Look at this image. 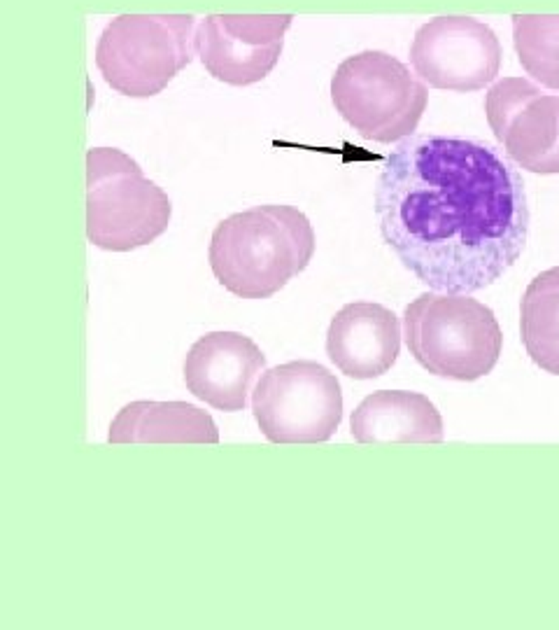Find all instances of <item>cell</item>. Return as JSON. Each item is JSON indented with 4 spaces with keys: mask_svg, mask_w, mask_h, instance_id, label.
<instances>
[{
    "mask_svg": "<svg viewBox=\"0 0 559 630\" xmlns=\"http://www.w3.org/2000/svg\"><path fill=\"white\" fill-rule=\"evenodd\" d=\"M110 444H217L210 413L187 402H131L112 420Z\"/></svg>",
    "mask_w": 559,
    "mask_h": 630,
    "instance_id": "14",
    "label": "cell"
},
{
    "mask_svg": "<svg viewBox=\"0 0 559 630\" xmlns=\"http://www.w3.org/2000/svg\"><path fill=\"white\" fill-rule=\"evenodd\" d=\"M405 346L429 373L478 381L499 362L503 334L490 306L468 294L429 290L403 310Z\"/></svg>",
    "mask_w": 559,
    "mask_h": 630,
    "instance_id": "3",
    "label": "cell"
},
{
    "mask_svg": "<svg viewBox=\"0 0 559 630\" xmlns=\"http://www.w3.org/2000/svg\"><path fill=\"white\" fill-rule=\"evenodd\" d=\"M401 350V325L394 310L373 301H352L331 317L326 355L350 378L387 373Z\"/></svg>",
    "mask_w": 559,
    "mask_h": 630,
    "instance_id": "12",
    "label": "cell"
},
{
    "mask_svg": "<svg viewBox=\"0 0 559 630\" xmlns=\"http://www.w3.org/2000/svg\"><path fill=\"white\" fill-rule=\"evenodd\" d=\"M522 344L531 362L559 376V266H553L526 285L520 304Z\"/></svg>",
    "mask_w": 559,
    "mask_h": 630,
    "instance_id": "15",
    "label": "cell"
},
{
    "mask_svg": "<svg viewBox=\"0 0 559 630\" xmlns=\"http://www.w3.org/2000/svg\"><path fill=\"white\" fill-rule=\"evenodd\" d=\"M503 50L494 28L476 17L447 14L422 23L410 43V68L431 89L480 91L497 82Z\"/></svg>",
    "mask_w": 559,
    "mask_h": 630,
    "instance_id": "8",
    "label": "cell"
},
{
    "mask_svg": "<svg viewBox=\"0 0 559 630\" xmlns=\"http://www.w3.org/2000/svg\"><path fill=\"white\" fill-rule=\"evenodd\" d=\"M380 236L429 290L471 294L522 257L529 203L517 166L478 138L413 133L375 185Z\"/></svg>",
    "mask_w": 559,
    "mask_h": 630,
    "instance_id": "1",
    "label": "cell"
},
{
    "mask_svg": "<svg viewBox=\"0 0 559 630\" xmlns=\"http://www.w3.org/2000/svg\"><path fill=\"white\" fill-rule=\"evenodd\" d=\"M359 444H441L443 418L434 402L410 390H380L369 395L350 418Z\"/></svg>",
    "mask_w": 559,
    "mask_h": 630,
    "instance_id": "13",
    "label": "cell"
},
{
    "mask_svg": "<svg viewBox=\"0 0 559 630\" xmlns=\"http://www.w3.org/2000/svg\"><path fill=\"white\" fill-rule=\"evenodd\" d=\"M173 203L135 159L117 147L86 152V238L100 250L129 252L156 241Z\"/></svg>",
    "mask_w": 559,
    "mask_h": 630,
    "instance_id": "4",
    "label": "cell"
},
{
    "mask_svg": "<svg viewBox=\"0 0 559 630\" xmlns=\"http://www.w3.org/2000/svg\"><path fill=\"white\" fill-rule=\"evenodd\" d=\"M292 21L294 14H210L196 26V57L217 82L257 84L277 66Z\"/></svg>",
    "mask_w": 559,
    "mask_h": 630,
    "instance_id": "10",
    "label": "cell"
},
{
    "mask_svg": "<svg viewBox=\"0 0 559 630\" xmlns=\"http://www.w3.org/2000/svg\"><path fill=\"white\" fill-rule=\"evenodd\" d=\"M485 115L517 169L559 175V94L526 77H501L485 94Z\"/></svg>",
    "mask_w": 559,
    "mask_h": 630,
    "instance_id": "9",
    "label": "cell"
},
{
    "mask_svg": "<svg viewBox=\"0 0 559 630\" xmlns=\"http://www.w3.org/2000/svg\"><path fill=\"white\" fill-rule=\"evenodd\" d=\"M331 103L364 140L398 142L417 129L429 89L403 61L382 50H364L335 66Z\"/></svg>",
    "mask_w": 559,
    "mask_h": 630,
    "instance_id": "6",
    "label": "cell"
},
{
    "mask_svg": "<svg viewBox=\"0 0 559 630\" xmlns=\"http://www.w3.org/2000/svg\"><path fill=\"white\" fill-rule=\"evenodd\" d=\"M517 61L534 82L559 91V14H513Z\"/></svg>",
    "mask_w": 559,
    "mask_h": 630,
    "instance_id": "16",
    "label": "cell"
},
{
    "mask_svg": "<svg viewBox=\"0 0 559 630\" xmlns=\"http://www.w3.org/2000/svg\"><path fill=\"white\" fill-rule=\"evenodd\" d=\"M266 366V355L250 337L210 332L185 357L187 390L212 409L234 413L247 406V395Z\"/></svg>",
    "mask_w": 559,
    "mask_h": 630,
    "instance_id": "11",
    "label": "cell"
},
{
    "mask_svg": "<svg viewBox=\"0 0 559 630\" xmlns=\"http://www.w3.org/2000/svg\"><path fill=\"white\" fill-rule=\"evenodd\" d=\"M194 14H119L96 43V68L117 94L151 99L196 57Z\"/></svg>",
    "mask_w": 559,
    "mask_h": 630,
    "instance_id": "5",
    "label": "cell"
},
{
    "mask_svg": "<svg viewBox=\"0 0 559 630\" xmlns=\"http://www.w3.org/2000/svg\"><path fill=\"white\" fill-rule=\"evenodd\" d=\"M259 429L273 444L331 439L342 420L340 383L324 364L296 360L263 371L252 393Z\"/></svg>",
    "mask_w": 559,
    "mask_h": 630,
    "instance_id": "7",
    "label": "cell"
},
{
    "mask_svg": "<svg viewBox=\"0 0 559 630\" xmlns=\"http://www.w3.org/2000/svg\"><path fill=\"white\" fill-rule=\"evenodd\" d=\"M313 254V225L284 203L254 206L224 218L207 248L214 278L241 299L273 297L306 271Z\"/></svg>",
    "mask_w": 559,
    "mask_h": 630,
    "instance_id": "2",
    "label": "cell"
}]
</instances>
